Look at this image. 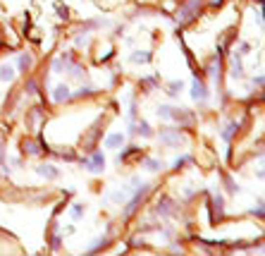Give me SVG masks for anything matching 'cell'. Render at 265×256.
Here are the masks:
<instances>
[{"instance_id": "1", "label": "cell", "mask_w": 265, "mask_h": 256, "mask_svg": "<svg viewBox=\"0 0 265 256\" xmlns=\"http://www.w3.org/2000/svg\"><path fill=\"white\" fill-rule=\"evenodd\" d=\"M201 0H186L184 5H179V12H177V19H179V24H189V22H194L198 17V12H201Z\"/></svg>"}, {"instance_id": "2", "label": "cell", "mask_w": 265, "mask_h": 256, "mask_svg": "<svg viewBox=\"0 0 265 256\" xmlns=\"http://www.w3.org/2000/svg\"><path fill=\"white\" fill-rule=\"evenodd\" d=\"M79 165H81V168H86L88 172L98 175V172H103V170H106V153L93 148V151H91V158H81Z\"/></svg>"}, {"instance_id": "3", "label": "cell", "mask_w": 265, "mask_h": 256, "mask_svg": "<svg viewBox=\"0 0 265 256\" xmlns=\"http://www.w3.org/2000/svg\"><path fill=\"white\" fill-rule=\"evenodd\" d=\"M158 139L160 144H165V146H182L186 142L184 134L179 132V127H162L158 132Z\"/></svg>"}, {"instance_id": "4", "label": "cell", "mask_w": 265, "mask_h": 256, "mask_svg": "<svg viewBox=\"0 0 265 256\" xmlns=\"http://www.w3.org/2000/svg\"><path fill=\"white\" fill-rule=\"evenodd\" d=\"M170 120H175V122H179L182 127H191L196 122V115L191 113V110L186 108H179V106H172V113H170Z\"/></svg>"}, {"instance_id": "5", "label": "cell", "mask_w": 265, "mask_h": 256, "mask_svg": "<svg viewBox=\"0 0 265 256\" xmlns=\"http://www.w3.org/2000/svg\"><path fill=\"white\" fill-rule=\"evenodd\" d=\"M101 134H103V125H101V120L91 127V132H88L86 137L81 139V146H84V151H93L96 148V144H98V139H101Z\"/></svg>"}, {"instance_id": "6", "label": "cell", "mask_w": 265, "mask_h": 256, "mask_svg": "<svg viewBox=\"0 0 265 256\" xmlns=\"http://www.w3.org/2000/svg\"><path fill=\"white\" fill-rule=\"evenodd\" d=\"M191 98H194L196 103H201V106H203V103L208 101V86H206V84H203V82L198 79V74L194 77V86H191Z\"/></svg>"}, {"instance_id": "7", "label": "cell", "mask_w": 265, "mask_h": 256, "mask_svg": "<svg viewBox=\"0 0 265 256\" xmlns=\"http://www.w3.org/2000/svg\"><path fill=\"white\" fill-rule=\"evenodd\" d=\"M208 74L212 77V82L220 86V79H222V53H217L211 60V65H208Z\"/></svg>"}, {"instance_id": "8", "label": "cell", "mask_w": 265, "mask_h": 256, "mask_svg": "<svg viewBox=\"0 0 265 256\" xmlns=\"http://www.w3.org/2000/svg\"><path fill=\"white\" fill-rule=\"evenodd\" d=\"M175 201L172 199H167V197H162V199H158V203H156V213H158L160 218H170L172 213H175Z\"/></svg>"}, {"instance_id": "9", "label": "cell", "mask_w": 265, "mask_h": 256, "mask_svg": "<svg viewBox=\"0 0 265 256\" xmlns=\"http://www.w3.org/2000/svg\"><path fill=\"white\" fill-rule=\"evenodd\" d=\"M103 27H110V22H106V19H86V22H81L79 31L86 34V31H96V29H103Z\"/></svg>"}, {"instance_id": "10", "label": "cell", "mask_w": 265, "mask_h": 256, "mask_svg": "<svg viewBox=\"0 0 265 256\" xmlns=\"http://www.w3.org/2000/svg\"><path fill=\"white\" fill-rule=\"evenodd\" d=\"M31 65H34V55H31V53H19V57H17V72L26 74L29 70H31Z\"/></svg>"}, {"instance_id": "11", "label": "cell", "mask_w": 265, "mask_h": 256, "mask_svg": "<svg viewBox=\"0 0 265 256\" xmlns=\"http://www.w3.org/2000/svg\"><path fill=\"white\" fill-rule=\"evenodd\" d=\"M134 156H143V151H141V146H136V144H129V146L117 156V163H127V161L134 158Z\"/></svg>"}, {"instance_id": "12", "label": "cell", "mask_w": 265, "mask_h": 256, "mask_svg": "<svg viewBox=\"0 0 265 256\" xmlns=\"http://www.w3.org/2000/svg\"><path fill=\"white\" fill-rule=\"evenodd\" d=\"M36 172H38V175H43L46 180H57V177H60V170H57L55 165H51V163L38 165V168H36Z\"/></svg>"}, {"instance_id": "13", "label": "cell", "mask_w": 265, "mask_h": 256, "mask_svg": "<svg viewBox=\"0 0 265 256\" xmlns=\"http://www.w3.org/2000/svg\"><path fill=\"white\" fill-rule=\"evenodd\" d=\"M67 98H72L70 86H67V84H57V86L53 89V101L55 103H65Z\"/></svg>"}, {"instance_id": "14", "label": "cell", "mask_w": 265, "mask_h": 256, "mask_svg": "<svg viewBox=\"0 0 265 256\" xmlns=\"http://www.w3.org/2000/svg\"><path fill=\"white\" fill-rule=\"evenodd\" d=\"M230 74L234 79H244V65H241V55L234 53L232 55V67H230Z\"/></svg>"}, {"instance_id": "15", "label": "cell", "mask_w": 265, "mask_h": 256, "mask_svg": "<svg viewBox=\"0 0 265 256\" xmlns=\"http://www.w3.org/2000/svg\"><path fill=\"white\" fill-rule=\"evenodd\" d=\"M237 132H239V122H237V120H230V122H227L225 127L220 129V134H222V139H225L227 144L232 142V137H234Z\"/></svg>"}, {"instance_id": "16", "label": "cell", "mask_w": 265, "mask_h": 256, "mask_svg": "<svg viewBox=\"0 0 265 256\" xmlns=\"http://www.w3.org/2000/svg\"><path fill=\"white\" fill-rule=\"evenodd\" d=\"M143 170H148V172H162L165 170V163L160 158H143Z\"/></svg>"}, {"instance_id": "17", "label": "cell", "mask_w": 265, "mask_h": 256, "mask_svg": "<svg viewBox=\"0 0 265 256\" xmlns=\"http://www.w3.org/2000/svg\"><path fill=\"white\" fill-rule=\"evenodd\" d=\"M107 242H110V237H107V235H101V237H96V242H93V244L88 247L86 252H88V254H96V252L106 249V247H107Z\"/></svg>"}, {"instance_id": "18", "label": "cell", "mask_w": 265, "mask_h": 256, "mask_svg": "<svg viewBox=\"0 0 265 256\" xmlns=\"http://www.w3.org/2000/svg\"><path fill=\"white\" fill-rule=\"evenodd\" d=\"M124 144V134L122 132H115V134H110L106 139V146L107 148H120Z\"/></svg>"}, {"instance_id": "19", "label": "cell", "mask_w": 265, "mask_h": 256, "mask_svg": "<svg viewBox=\"0 0 265 256\" xmlns=\"http://www.w3.org/2000/svg\"><path fill=\"white\" fill-rule=\"evenodd\" d=\"M22 153L38 156V153H43V151H41V146H36V142H29V139H24V142H22Z\"/></svg>"}, {"instance_id": "20", "label": "cell", "mask_w": 265, "mask_h": 256, "mask_svg": "<svg viewBox=\"0 0 265 256\" xmlns=\"http://www.w3.org/2000/svg\"><path fill=\"white\" fill-rule=\"evenodd\" d=\"M15 67L12 65H0V82H12L15 79Z\"/></svg>"}, {"instance_id": "21", "label": "cell", "mask_w": 265, "mask_h": 256, "mask_svg": "<svg viewBox=\"0 0 265 256\" xmlns=\"http://www.w3.org/2000/svg\"><path fill=\"white\" fill-rule=\"evenodd\" d=\"M129 60H132V62H151V60H153V53H151V51H136V53H132Z\"/></svg>"}, {"instance_id": "22", "label": "cell", "mask_w": 265, "mask_h": 256, "mask_svg": "<svg viewBox=\"0 0 265 256\" xmlns=\"http://www.w3.org/2000/svg\"><path fill=\"white\" fill-rule=\"evenodd\" d=\"M134 134H139V137H143V139H151V137H153V129L148 127V122H146V120H141V122H139V127H134Z\"/></svg>"}, {"instance_id": "23", "label": "cell", "mask_w": 265, "mask_h": 256, "mask_svg": "<svg viewBox=\"0 0 265 256\" xmlns=\"http://www.w3.org/2000/svg\"><path fill=\"white\" fill-rule=\"evenodd\" d=\"M194 163V156H177L175 161H172V168L175 170H182L184 165H191Z\"/></svg>"}, {"instance_id": "24", "label": "cell", "mask_w": 265, "mask_h": 256, "mask_svg": "<svg viewBox=\"0 0 265 256\" xmlns=\"http://www.w3.org/2000/svg\"><path fill=\"white\" fill-rule=\"evenodd\" d=\"M222 180H225V187H227V192H230V194H239V192H241V187H239V184H234V180H232L227 172H222Z\"/></svg>"}, {"instance_id": "25", "label": "cell", "mask_w": 265, "mask_h": 256, "mask_svg": "<svg viewBox=\"0 0 265 256\" xmlns=\"http://www.w3.org/2000/svg\"><path fill=\"white\" fill-rule=\"evenodd\" d=\"M139 84L143 86V91H153V89L158 86V77H143Z\"/></svg>"}, {"instance_id": "26", "label": "cell", "mask_w": 265, "mask_h": 256, "mask_svg": "<svg viewBox=\"0 0 265 256\" xmlns=\"http://www.w3.org/2000/svg\"><path fill=\"white\" fill-rule=\"evenodd\" d=\"M184 91V82H182V79H179V82H170V84H167V93H170V96H177V93H182Z\"/></svg>"}, {"instance_id": "27", "label": "cell", "mask_w": 265, "mask_h": 256, "mask_svg": "<svg viewBox=\"0 0 265 256\" xmlns=\"http://www.w3.org/2000/svg\"><path fill=\"white\" fill-rule=\"evenodd\" d=\"M170 113H172V106H167V103H162L156 108V115H158L160 120H170Z\"/></svg>"}, {"instance_id": "28", "label": "cell", "mask_w": 265, "mask_h": 256, "mask_svg": "<svg viewBox=\"0 0 265 256\" xmlns=\"http://www.w3.org/2000/svg\"><path fill=\"white\" fill-rule=\"evenodd\" d=\"M24 91L29 93V96H36V93H38V82H36V79H26V84H24Z\"/></svg>"}, {"instance_id": "29", "label": "cell", "mask_w": 265, "mask_h": 256, "mask_svg": "<svg viewBox=\"0 0 265 256\" xmlns=\"http://www.w3.org/2000/svg\"><path fill=\"white\" fill-rule=\"evenodd\" d=\"M84 211H86L84 203H74V206H72V220H79L84 216Z\"/></svg>"}, {"instance_id": "30", "label": "cell", "mask_w": 265, "mask_h": 256, "mask_svg": "<svg viewBox=\"0 0 265 256\" xmlns=\"http://www.w3.org/2000/svg\"><path fill=\"white\" fill-rule=\"evenodd\" d=\"M88 93H98V86H93V84H86V86H81V89L74 93V96H88Z\"/></svg>"}, {"instance_id": "31", "label": "cell", "mask_w": 265, "mask_h": 256, "mask_svg": "<svg viewBox=\"0 0 265 256\" xmlns=\"http://www.w3.org/2000/svg\"><path fill=\"white\" fill-rule=\"evenodd\" d=\"M51 67H53V72H55V74L65 72V62H62V57H60V55H57V57L53 60V65H51Z\"/></svg>"}, {"instance_id": "32", "label": "cell", "mask_w": 265, "mask_h": 256, "mask_svg": "<svg viewBox=\"0 0 265 256\" xmlns=\"http://www.w3.org/2000/svg\"><path fill=\"white\" fill-rule=\"evenodd\" d=\"M60 247H62V237H60V235L55 232L53 237H51V252H57Z\"/></svg>"}, {"instance_id": "33", "label": "cell", "mask_w": 265, "mask_h": 256, "mask_svg": "<svg viewBox=\"0 0 265 256\" xmlns=\"http://www.w3.org/2000/svg\"><path fill=\"white\" fill-rule=\"evenodd\" d=\"M251 213H253L256 218H261V220H263V199H258V203H256V206L251 208Z\"/></svg>"}, {"instance_id": "34", "label": "cell", "mask_w": 265, "mask_h": 256, "mask_svg": "<svg viewBox=\"0 0 265 256\" xmlns=\"http://www.w3.org/2000/svg\"><path fill=\"white\" fill-rule=\"evenodd\" d=\"M57 17L70 19V7H67V5H57Z\"/></svg>"}, {"instance_id": "35", "label": "cell", "mask_w": 265, "mask_h": 256, "mask_svg": "<svg viewBox=\"0 0 265 256\" xmlns=\"http://www.w3.org/2000/svg\"><path fill=\"white\" fill-rule=\"evenodd\" d=\"M253 17L258 22V27H263V5H258V7L253 10Z\"/></svg>"}, {"instance_id": "36", "label": "cell", "mask_w": 265, "mask_h": 256, "mask_svg": "<svg viewBox=\"0 0 265 256\" xmlns=\"http://www.w3.org/2000/svg\"><path fill=\"white\" fill-rule=\"evenodd\" d=\"M74 46H77V48H86V46H88V38L84 36V34H81V36H77V38H74Z\"/></svg>"}, {"instance_id": "37", "label": "cell", "mask_w": 265, "mask_h": 256, "mask_svg": "<svg viewBox=\"0 0 265 256\" xmlns=\"http://www.w3.org/2000/svg\"><path fill=\"white\" fill-rule=\"evenodd\" d=\"M246 53H251V43H246V41H244V43L239 46V55H246Z\"/></svg>"}, {"instance_id": "38", "label": "cell", "mask_w": 265, "mask_h": 256, "mask_svg": "<svg viewBox=\"0 0 265 256\" xmlns=\"http://www.w3.org/2000/svg\"><path fill=\"white\" fill-rule=\"evenodd\" d=\"M263 74H258V77H253V86H256V89H261V86H263Z\"/></svg>"}, {"instance_id": "39", "label": "cell", "mask_w": 265, "mask_h": 256, "mask_svg": "<svg viewBox=\"0 0 265 256\" xmlns=\"http://www.w3.org/2000/svg\"><path fill=\"white\" fill-rule=\"evenodd\" d=\"M0 163H5V144L0 142Z\"/></svg>"}, {"instance_id": "40", "label": "cell", "mask_w": 265, "mask_h": 256, "mask_svg": "<svg viewBox=\"0 0 265 256\" xmlns=\"http://www.w3.org/2000/svg\"><path fill=\"white\" fill-rule=\"evenodd\" d=\"M12 165H15V168H22L24 163H22V158H12Z\"/></svg>"}]
</instances>
